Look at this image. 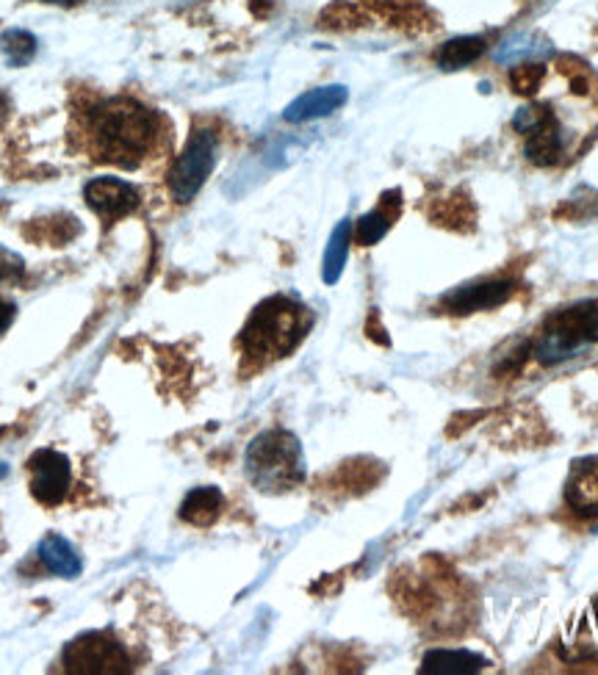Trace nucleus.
I'll return each instance as SVG.
<instances>
[{
  "label": "nucleus",
  "mask_w": 598,
  "mask_h": 675,
  "mask_svg": "<svg viewBox=\"0 0 598 675\" xmlns=\"http://www.w3.org/2000/svg\"><path fill=\"white\" fill-rule=\"evenodd\" d=\"M89 133L100 158L133 166L153 144L155 114L131 98H111L89 111Z\"/></svg>",
  "instance_id": "obj_1"
},
{
  "label": "nucleus",
  "mask_w": 598,
  "mask_h": 675,
  "mask_svg": "<svg viewBox=\"0 0 598 675\" xmlns=\"http://www.w3.org/2000/svg\"><path fill=\"white\" fill-rule=\"evenodd\" d=\"M250 482L264 493H281V490L297 488L305 477V460H302L300 440L286 429H270L261 432L250 443L244 454Z\"/></svg>",
  "instance_id": "obj_2"
},
{
  "label": "nucleus",
  "mask_w": 598,
  "mask_h": 675,
  "mask_svg": "<svg viewBox=\"0 0 598 675\" xmlns=\"http://www.w3.org/2000/svg\"><path fill=\"white\" fill-rule=\"evenodd\" d=\"M307 330L305 308L286 297H272L255 308L244 327V349L250 355H288Z\"/></svg>",
  "instance_id": "obj_3"
},
{
  "label": "nucleus",
  "mask_w": 598,
  "mask_h": 675,
  "mask_svg": "<svg viewBox=\"0 0 598 675\" xmlns=\"http://www.w3.org/2000/svg\"><path fill=\"white\" fill-rule=\"evenodd\" d=\"M594 340H598V305H574V308L557 310L546 321L544 336L535 344L533 355L544 366H555V362H562L582 351Z\"/></svg>",
  "instance_id": "obj_4"
},
{
  "label": "nucleus",
  "mask_w": 598,
  "mask_h": 675,
  "mask_svg": "<svg viewBox=\"0 0 598 675\" xmlns=\"http://www.w3.org/2000/svg\"><path fill=\"white\" fill-rule=\"evenodd\" d=\"M214 164L216 136L211 131H205V127H200V131L192 133V139H189L170 172V192L175 197V203H192L200 194V188L205 186V181L211 177V172H214Z\"/></svg>",
  "instance_id": "obj_5"
},
{
  "label": "nucleus",
  "mask_w": 598,
  "mask_h": 675,
  "mask_svg": "<svg viewBox=\"0 0 598 675\" xmlns=\"http://www.w3.org/2000/svg\"><path fill=\"white\" fill-rule=\"evenodd\" d=\"M61 662H64L67 673L83 675H111L131 671V659H128L125 648L111 634L103 632H89L83 637L72 640L64 648Z\"/></svg>",
  "instance_id": "obj_6"
},
{
  "label": "nucleus",
  "mask_w": 598,
  "mask_h": 675,
  "mask_svg": "<svg viewBox=\"0 0 598 675\" xmlns=\"http://www.w3.org/2000/svg\"><path fill=\"white\" fill-rule=\"evenodd\" d=\"M31 468V493L39 504L55 507L67 499L72 482V468L61 451L42 449L28 460Z\"/></svg>",
  "instance_id": "obj_7"
},
{
  "label": "nucleus",
  "mask_w": 598,
  "mask_h": 675,
  "mask_svg": "<svg viewBox=\"0 0 598 675\" xmlns=\"http://www.w3.org/2000/svg\"><path fill=\"white\" fill-rule=\"evenodd\" d=\"M83 200H87L89 208L100 219L116 222L131 214V211H136L139 192L133 186H128L125 181H116V177H94L83 188Z\"/></svg>",
  "instance_id": "obj_8"
},
{
  "label": "nucleus",
  "mask_w": 598,
  "mask_h": 675,
  "mask_svg": "<svg viewBox=\"0 0 598 675\" xmlns=\"http://www.w3.org/2000/svg\"><path fill=\"white\" fill-rule=\"evenodd\" d=\"M516 286L510 280H488L474 283V286L457 288L455 294L444 297V308L455 316L479 314V310H494L513 297Z\"/></svg>",
  "instance_id": "obj_9"
},
{
  "label": "nucleus",
  "mask_w": 598,
  "mask_h": 675,
  "mask_svg": "<svg viewBox=\"0 0 598 675\" xmlns=\"http://www.w3.org/2000/svg\"><path fill=\"white\" fill-rule=\"evenodd\" d=\"M349 100V92L344 86H318L311 89V92L300 94L286 111H283V120L286 122H311L318 120V116H327L333 111H338L341 105Z\"/></svg>",
  "instance_id": "obj_10"
},
{
  "label": "nucleus",
  "mask_w": 598,
  "mask_h": 675,
  "mask_svg": "<svg viewBox=\"0 0 598 675\" xmlns=\"http://www.w3.org/2000/svg\"><path fill=\"white\" fill-rule=\"evenodd\" d=\"M566 501L577 515L598 518V460L574 466L566 482Z\"/></svg>",
  "instance_id": "obj_11"
},
{
  "label": "nucleus",
  "mask_w": 598,
  "mask_h": 675,
  "mask_svg": "<svg viewBox=\"0 0 598 675\" xmlns=\"http://www.w3.org/2000/svg\"><path fill=\"white\" fill-rule=\"evenodd\" d=\"M490 662L483 654H474L468 648H435L424 654L422 673L424 675H466L485 671Z\"/></svg>",
  "instance_id": "obj_12"
},
{
  "label": "nucleus",
  "mask_w": 598,
  "mask_h": 675,
  "mask_svg": "<svg viewBox=\"0 0 598 675\" xmlns=\"http://www.w3.org/2000/svg\"><path fill=\"white\" fill-rule=\"evenodd\" d=\"M39 560H42V565L48 567L53 576L61 579H75L83 567L78 551L72 549L70 540H64L61 534H48V538L39 543Z\"/></svg>",
  "instance_id": "obj_13"
},
{
  "label": "nucleus",
  "mask_w": 598,
  "mask_h": 675,
  "mask_svg": "<svg viewBox=\"0 0 598 675\" xmlns=\"http://www.w3.org/2000/svg\"><path fill=\"white\" fill-rule=\"evenodd\" d=\"M225 495L220 488H194L181 504V521L192 526H211L222 515Z\"/></svg>",
  "instance_id": "obj_14"
},
{
  "label": "nucleus",
  "mask_w": 598,
  "mask_h": 675,
  "mask_svg": "<svg viewBox=\"0 0 598 675\" xmlns=\"http://www.w3.org/2000/svg\"><path fill=\"white\" fill-rule=\"evenodd\" d=\"M396 197H399V192L385 194L383 205L374 208L372 214H366L361 222H357L355 242L361 244V247H374L377 242H383L385 233H388L391 225H394L396 214H399V200Z\"/></svg>",
  "instance_id": "obj_15"
},
{
  "label": "nucleus",
  "mask_w": 598,
  "mask_h": 675,
  "mask_svg": "<svg viewBox=\"0 0 598 675\" xmlns=\"http://www.w3.org/2000/svg\"><path fill=\"white\" fill-rule=\"evenodd\" d=\"M524 153L533 161L535 166H551L560 161L562 153V139L557 120L551 116L549 122H544L540 127H535L533 133H527V144H524Z\"/></svg>",
  "instance_id": "obj_16"
},
{
  "label": "nucleus",
  "mask_w": 598,
  "mask_h": 675,
  "mask_svg": "<svg viewBox=\"0 0 598 675\" xmlns=\"http://www.w3.org/2000/svg\"><path fill=\"white\" fill-rule=\"evenodd\" d=\"M483 53H485L483 37H457L438 50L435 61H438L440 70H460V67L474 64Z\"/></svg>",
  "instance_id": "obj_17"
},
{
  "label": "nucleus",
  "mask_w": 598,
  "mask_h": 675,
  "mask_svg": "<svg viewBox=\"0 0 598 675\" xmlns=\"http://www.w3.org/2000/svg\"><path fill=\"white\" fill-rule=\"evenodd\" d=\"M349 242H352V225H349V219H344L333 231V236H330V244H327V253H324L322 277L327 286H335V283L341 280L346 255H349Z\"/></svg>",
  "instance_id": "obj_18"
},
{
  "label": "nucleus",
  "mask_w": 598,
  "mask_h": 675,
  "mask_svg": "<svg viewBox=\"0 0 598 675\" xmlns=\"http://www.w3.org/2000/svg\"><path fill=\"white\" fill-rule=\"evenodd\" d=\"M0 48H3L6 59H9L11 64L22 67L37 55V39H33L28 31L14 28V31H6L3 37H0Z\"/></svg>",
  "instance_id": "obj_19"
},
{
  "label": "nucleus",
  "mask_w": 598,
  "mask_h": 675,
  "mask_svg": "<svg viewBox=\"0 0 598 675\" xmlns=\"http://www.w3.org/2000/svg\"><path fill=\"white\" fill-rule=\"evenodd\" d=\"M546 78V67L544 64H518L510 70V86L516 94H535L540 89Z\"/></svg>",
  "instance_id": "obj_20"
},
{
  "label": "nucleus",
  "mask_w": 598,
  "mask_h": 675,
  "mask_svg": "<svg viewBox=\"0 0 598 675\" xmlns=\"http://www.w3.org/2000/svg\"><path fill=\"white\" fill-rule=\"evenodd\" d=\"M551 114L546 109H540V105H529V109H521L516 114V120H513V127L521 133H533L535 127H540L544 122H549Z\"/></svg>",
  "instance_id": "obj_21"
},
{
  "label": "nucleus",
  "mask_w": 598,
  "mask_h": 675,
  "mask_svg": "<svg viewBox=\"0 0 598 675\" xmlns=\"http://www.w3.org/2000/svg\"><path fill=\"white\" fill-rule=\"evenodd\" d=\"M22 272H26V266H22L20 255L11 253V249H6V247H0V283L17 280Z\"/></svg>",
  "instance_id": "obj_22"
},
{
  "label": "nucleus",
  "mask_w": 598,
  "mask_h": 675,
  "mask_svg": "<svg viewBox=\"0 0 598 675\" xmlns=\"http://www.w3.org/2000/svg\"><path fill=\"white\" fill-rule=\"evenodd\" d=\"M17 308L11 303H0V336H3L6 330L11 327V321H14Z\"/></svg>",
  "instance_id": "obj_23"
},
{
  "label": "nucleus",
  "mask_w": 598,
  "mask_h": 675,
  "mask_svg": "<svg viewBox=\"0 0 598 675\" xmlns=\"http://www.w3.org/2000/svg\"><path fill=\"white\" fill-rule=\"evenodd\" d=\"M6 114H9V100H6V94L0 92V122H3Z\"/></svg>",
  "instance_id": "obj_24"
},
{
  "label": "nucleus",
  "mask_w": 598,
  "mask_h": 675,
  "mask_svg": "<svg viewBox=\"0 0 598 675\" xmlns=\"http://www.w3.org/2000/svg\"><path fill=\"white\" fill-rule=\"evenodd\" d=\"M42 3H55V6H75L81 0H42Z\"/></svg>",
  "instance_id": "obj_25"
},
{
  "label": "nucleus",
  "mask_w": 598,
  "mask_h": 675,
  "mask_svg": "<svg viewBox=\"0 0 598 675\" xmlns=\"http://www.w3.org/2000/svg\"><path fill=\"white\" fill-rule=\"evenodd\" d=\"M6 473H9V468H6L3 462H0V479H6Z\"/></svg>",
  "instance_id": "obj_26"
}]
</instances>
